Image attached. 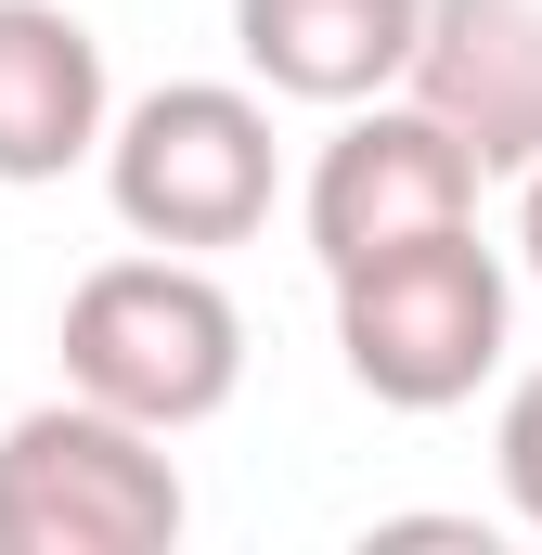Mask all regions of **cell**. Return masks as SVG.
<instances>
[{
	"label": "cell",
	"mask_w": 542,
	"mask_h": 555,
	"mask_svg": "<svg viewBox=\"0 0 542 555\" xmlns=\"http://www.w3.org/2000/svg\"><path fill=\"white\" fill-rule=\"evenodd\" d=\"M336 284V362L362 401L388 414H452L504 375V323H517V272L504 246H478V220L452 233H413L362 272H323Z\"/></svg>",
	"instance_id": "cell-1"
},
{
	"label": "cell",
	"mask_w": 542,
	"mask_h": 555,
	"mask_svg": "<svg viewBox=\"0 0 542 555\" xmlns=\"http://www.w3.org/2000/svg\"><path fill=\"white\" fill-rule=\"evenodd\" d=\"M65 388H91V401H117V414L181 439V426L233 414V388H246V310L181 246L104 259L65 297Z\"/></svg>",
	"instance_id": "cell-2"
},
{
	"label": "cell",
	"mask_w": 542,
	"mask_h": 555,
	"mask_svg": "<svg viewBox=\"0 0 542 555\" xmlns=\"http://www.w3.org/2000/svg\"><path fill=\"white\" fill-rule=\"evenodd\" d=\"M194 517L168 426L117 414L91 388L0 426V555H168Z\"/></svg>",
	"instance_id": "cell-3"
},
{
	"label": "cell",
	"mask_w": 542,
	"mask_h": 555,
	"mask_svg": "<svg viewBox=\"0 0 542 555\" xmlns=\"http://www.w3.org/2000/svg\"><path fill=\"white\" fill-rule=\"evenodd\" d=\"M104 194L142 246H181V259H220L271 233V194H284V155H271V104L233 78H168L142 91L130 117L104 130Z\"/></svg>",
	"instance_id": "cell-4"
},
{
	"label": "cell",
	"mask_w": 542,
	"mask_h": 555,
	"mask_svg": "<svg viewBox=\"0 0 542 555\" xmlns=\"http://www.w3.org/2000/svg\"><path fill=\"white\" fill-rule=\"evenodd\" d=\"M478 155L439 130L413 91H375V104H349L336 142L310 155V181H297V220H310V259L323 272H362V259H388L413 233H452V220H478Z\"/></svg>",
	"instance_id": "cell-5"
},
{
	"label": "cell",
	"mask_w": 542,
	"mask_h": 555,
	"mask_svg": "<svg viewBox=\"0 0 542 555\" xmlns=\"http://www.w3.org/2000/svg\"><path fill=\"white\" fill-rule=\"evenodd\" d=\"M401 91L491 181H530L542 168V0H426V39H413Z\"/></svg>",
	"instance_id": "cell-6"
},
{
	"label": "cell",
	"mask_w": 542,
	"mask_h": 555,
	"mask_svg": "<svg viewBox=\"0 0 542 555\" xmlns=\"http://www.w3.org/2000/svg\"><path fill=\"white\" fill-rule=\"evenodd\" d=\"M117 130L104 39L65 0H0V181H65Z\"/></svg>",
	"instance_id": "cell-7"
},
{
	"label": "cell",
	"mask_w": 542,
	"mask_h": 555,
	"mask_svg": "<svg viewBox=\"0 0 542 555\" xmlns=\"http://www.w3.org/2000/svg\"><path fill=\"white\" fill-rule=\"evenodd\" d=\"M413 39H426V0H233V52L246 78L284 104H375L413 78Z\"/></svg>",
	"instance_id": "cell-8"
},
{
	"label": "cell",
	"mask_w": 542,
	"mask_h": 555,
	"mask_svg": "<svg viewBox=\"0 0 542 555\" xmlns=\"http://www.w3.org/2000/svg\"><path fill=\"white\" fill-rule=\"evenodd\" d=\"M491 478H504V517L542 530V362L504 388V426H491Z\"/></svg>",
	"instance_id": "cell-9"
},
{
	"label": "cell",
	"mask_w": 542,
	"mask_h": 555,
	"mask_svg": "<svg viewBox=\"0 0 542 555\" xmlns=\"http://www.w3.org/2000/svg\"><path fill=\"white\" fill-rule=\"evenodd\" d=\"M517 272L542 284V168H530V181H517Z\"/></svg>",
	"instance_id": "cell-10"
}]
</instances>
